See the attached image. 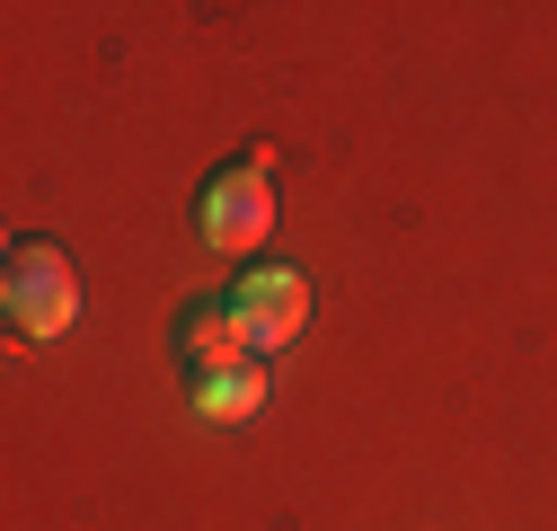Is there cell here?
Wrapping results in <instances>:
<instances>
[{
    "label": "cell",
    "instance_id": "cell-1",
    "mask_svg": "<svg viewBox=\"0 0 557 531\" xmlns=\"http://www.w3.org/2000/svg\"><path fill=\"white\" fill-rule=\"evenodd\" d=\"M0 310H10L18 337L53 346L62 328L81 319V266H72V248H62V239H18L10 266H0Z\"/></svg>",
    "mask_w": 557,
    "mask_h": 531
},
{
    "label": "cell",
    "instance_id": "cell-2",
    "mask_svg": "<svg viewBox=\"0 0 557 531\" xmlns=\"http://www.w3.org/2000/svg\"><path fill=\"white\" fill-rule=\"evenodd\" d=\"M274 169H265V151H239V160H222L213 177L195 186V231L213 239V248H257L265 231H274Z\"/></svg>",
    "mask_w": 557,
    "mask_h": 531
},
{
    "label": "cell",
    "instance_id": "cell-3",
    "mask_svg": "<svg viewBox=\"0 0 557 531\" xmlns=\"http://www.w3.org/2000/svg\"><path fill=\"white\" fill-rule=\"evenodd\" d=\"M231 310H239V337H248V355H284L301 328H310V275L301 266H274V257H257L248 275L231 284Z\"/></svg>",
    "mask_w": 557,
    "mask_h": 531
},
{
    "label": "cell",
    "instance_id": "cell-4",
    "mask_svg": "<svg viewBox=\"0 0 557 531\" xmlns=\"http://www.w3.org/2000/svg\"><path fill=\"white\" fill-rule=\"evenodd\" d=\"M177 363H186V381H203V372H222V363H239L248 355V337H239V310H231V293H195L186 310H177Z\"/></svg>",
    "mask_w": 557,
    "mask_h": 531
},
{
    "label": "cell",
    "instance_id": "cell-5",
    "mask_svg": "<svg viewBox=\"0 0 557 531\" xmlns=\"http://www.w3.org/2000/svg\"><path fill=\"white\" fill-rule=\"evenodd\" d=\"M265 390H274L265 355H239V363H222V372H203V381H186V408H195L203 425H248V417L265 408Z\"/></svg>",
    "mask_w": 557,
    "mask_h": 531
}]
</instances>
